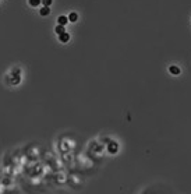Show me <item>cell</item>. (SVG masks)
I'll return each mask as SVG.
<instances>
[{"label": "cell", "mask_w": 191, "mask_h": 194, "mask_svg": "<svg viewBox=\"0 0 191 194\" xmlns=\"http://www.w3.org/2000/svg\"><path fill=\"white\" fill-rule=\"evenodd\" d=\"M119 151V144L116 143V141H109L108 144V152L109 154H116Z\"/></svg>", "instance_id": "cell-1"}, {"label": "cell", "mask_w": 191, "mask_h": 194, "mask_svg": "<svg viewBox=\"0 0 191 194\" xmlns=\"http://www.w3.org/2000/svg\"><path fill=\"white\" fill-rule=\"evenodd\" d=\"M59 39H60V42H68V41H70V34L64 32V34L59 35Z\"/></svg>", "instance_id": "cell-2"}, {"label": "cell", "mask_w": 191, "mask_h": 194, "mask_svg": "<svg viewBox=\"0 0 191 194\" xmlns=\"http://www.w3.org/2000/svg\"><path fill=\"white\" fill-rule=\"evenodd\" d=\"M55 32H56V34H59V35L64 34V32H66V30H64V25H60V24H57V25H56V28H55Z\"/></svg>", "instance_id": "cell-3"}, {"label": "cell", "mask_w": 191, "mask_h": 194, "mask_svg": "<svg viewBox=\"0 0 191 194\" xmlns=\"http://www.w3.org/2000/svg\"><path fill=\"white\" fill-rule=\"evenodd\" d=\"M57 22L60 24V25H66V24L68 22V17H66V15H60L59 20H57Z\"/></svg>", "instance_id": "cell-4"}, {"label": "cell", "mask_w": 191, "mask_h": 194, "mask_svg": "<svg viewBox=\"0 0 191 194\" xmlns=\"http://www.w3.org/2000/svg\"><path fill=\"white\" fill-rule=\"evenodd\" d=\"M77 20H78V14L77 13H70L68 14V21L70 22H75Z\"/></svg>", "instance_id": "cell-5"}, {"label": "cell", "mask_w": 191, "mask_h": 194, "mask_svg": "<svg viewBox=\"0 0 191 194\" xmlns=\"http://www.w3.org/2000/svg\"><path fill=\"white\" fill-rule=\"evenodd\" d=\"M39 13H40V15H49L50 14V9H49V7H46V6H43L42 9H40Z\"/></svg>", "instance_id": "cell-6"}, {"label": "cell", "mask_w": 191, "mask_h": 194, "mask_svg": "<svg viewBox=\"0 0 191 194\" xmlns=\"http://www.w3.org/2000/svg\"><path fill=\"white\" fill-rule=\"evenodd\" d=\"M170 70V73H172V74H174V75H177V74H180V68H178L177 66H172L169 68Z\"/></svg>", "instance_id": "cell-7"}, {"label": "cell", "mask_w": 191, "mask_h": 194, "mask_svg": "<svg viewBox=\"0 0 191 194\" xmlns=\"http://www.w3.org/2000/svg\"><path fill=\"white\" fill-rule=\"evenodd\" d=\"M40 3H42V0H29V4L32 7H36V6H39Z\"/></svg>", "instance_id": "cell-8"}, {"label": "cell", "mask_w": 191, "mask_h": 194, "mask_svg": "<svg viewBox=\"0 0 191 194\" xmlns=\"http://www.w3.org/2000/svg\"><path fill=\"white\" fill-rule=\"evenodd\" d=\"M52 2H53V0H42V4L46 6V7H49L52 4Z\"/></svg>", "instance_id": "cell-9"}]
</instances>
